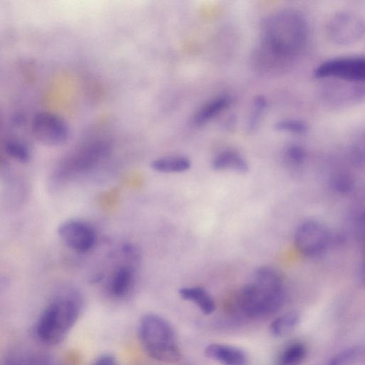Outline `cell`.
Instances as JSON below:
<instances>
[{"label": "cell", "mask_w": 365, "mask_h": 365, "mask_svg": "<svg viewBox=\"0 0 365 365\" xmlns=\"http://www.w3.org/2000/svg\"><path fill=\"white\" fill-rule=\"evenodd\" d=\"M309 36L306 18L299 11L284 9L262 23L257 66L266 71L284 68L304 50Z\"/></svg>", "instance_id": "6da1fadb"}, {"label": "cell", "mask_w": 365, "mask_h": 365, "mask_svg": "<svg viewBox=\"0 0 365 365\" xmlns=\"http://www.w3.org/2000/svg\"><path fill=\"white\" fill-rule=\"evenodd\" d=\"M283 303L281 279L276 271L267 267L257 269L254 282L245 286L240 295V306L250 317L273 314Z\"/></svg>", "instance_id": "7a4b0ae2"}, {"label": "cell", "mask_w": 365, "mask_h": 365, "mask_svg": "<svg viewBox=\"0 0 365 365\" xmlns=\"http://www.w3.org/2000/svg\"><path fill=\"white\" fill-rule=\"evenodd\" d=\"M81 312L79 299L74 295H60L41 313L36 324L38 339L47 345L61 342L76 322Z\"/></svg>", "instance_id": "3957f363"}, {"label": "cell", "mask_w": 365, "mask_h": 365, "mask_svg": "<svg viewBox=\"0 0 365 365\" xmlns=\"http://www.w3.org/2000/svg\"><path fill=\"white\" fill-rule=\"evenodd\" d=\"M138 336L145 352L153 359L175 363L181 358L175 331L163 317L155 314L144 315L138 327Z\"/></svg>", "instance_id": "277c9868"}, {"label": "cell", "mask_w": 365, "mask_h": 365, "mask_svg": "<svg viewBox=\"0 0 365 365\" xmlns=\"http://www.w3.org/2000/svg\"><path fill=\"white\" fill-rule=\"evenodd\" d=\"M327 38L337 45H350L364 35V20L359 14L343 10L334 14L326 24Z\"/></svg>", "instance_id": "5b68a950"}, {"label": "cell", "mask_w": 365, "mask_h": 365, "mask_svg": "<svg viewBox=\"0 0 365 365\" xmlns=\"http://www.w3.org/2000/svg\"><path fill=\"white\" fill-rule=\"evenodd\" d=\"M319 79H336L349 82H364L365 59L360 56H349L328 59L314 71Z\"/></svg>", "instance_id": "8992f818"}, {"label": "cell", "mask_w": 365, "mask_h": 365, "mask_svg": "<svg viewBox=\"0 0 365 365\" xmlns=\"http://www.w3.org/2000/svg\"><path fill=\"white\" fill-rule=\"evenodd\" d=\"M331 235L329 230L314 220H307L297 228L294 241L298 250L305 256L319 257L329 247Z\"/></svg>", "instance_id": "52a82bcc"}, {"label": "cell", "mask_w": 365, "mask_h": 365, "mask_svg": "<svg viewBox=\"0 0 365 365\" xmlns=\"http://www.w3.org/2000/svg\"><path fill=\"white\" fill-rule=\"evenodd\" d=\"M31 130L39 142L50 146L65 143L70 133L66 122L59 115L50 112L36 114L32 120Z\"/></svg>", "instance_id": "ba28073f"}, {"label": "cell", "mask_w": 365, "mask_h": 365, "mask_svg": "<svg viewBox=\"0 0 365 365\" xmlns=\"http://www.w3.org/2000/svg\"><path fill=\"white\" fill-rule=\"evenodd\" d=\"M58 235L68 247L81 252L92 249L96 241L92 227L81 220L63 222L58 228Z\"/></svg>", "instance_id": "9c48e42d"}, {"label": "cell", "mask_w": 365, "mask_h": 365, "mask_svg": "<svg viewBox=\"0 0 365 365\" xmlns=\"http://www.w3.org/2000/svg\"><path fill=\"white\" fill-rule=\"evenodd\" d=\"M336 81L324 84L322 88V97L329 104L343 106L359 103L364 99V82Z\"/></svg>", "instance_id": "30bf717a"}, {"label": "cell", "mask_w": 365, "mask_h": 365, "mask_svg": "<svg viewBox=\"0 0 365 365\" xmlns=\"http://www.w3.org/2000/svg\"><path fill=\"white\" fill-rule=\"evenodd\" d=\"M205 354L209 359L222 365H247V356L240 348L222 344H209L205 350Z\"/></svg>", "instance_id": "8fae6325"}, {"label": "cell", "mask_w": 365, "mask_h": 365, "mask_svg": "<svg viewBox=\"0 0 365 365\" xmlns=\"http://www.w3.org/2000/svg\"><path fill=\"white\" fill-rule=\"evenodd\" d=\"M231 96L227 94L217 96L203 104L194 114L192 122L195 125H202L217 117L232 103Z\"/></svg>", "instance_id": "7c38bea8"}, {"label": "cell", "mask_w": 365, "mask_h": 365, "mask_svg": "<svg viewBox=\"0 0 365 365\" xmlns=\"http://www.w3.org/2000/svg\"><path fill=\"white\" fill-rule=\"evenodd\" d=\"M215 170H233L240 173H245L248 165L245 158L237 151L225 150L218 153L212 160Z\"/></svg>", "instance_id": "4fadbf2b"}, {"label": "cell", "mask_w": 365, "mask_h": 365, "mask_svg": "<svg viewBox=\"0 0 365 365\" xmlns=\"http://www.w3.org/2000/svg\"><path fill=\"white\" fill-rule=\"evenodd\" d=\"M179 294L184 300L195 303L205 314L212 313L215 309V302L202 287H183Z\"/></svg>", "instance_id": "5bb4252c"}, {"label": "cell", "mask_w": 365, "mask_h": 365, "mask_svg": "<svg viewBox=\"0 0 365 365\" xmlns=\"http://www.w3.org/2000/svg\"><path fill=\"white\" fill-rule=\"evenodd\" d=\"M190 165V160L183 156L160 158L150 163L152 169L161 173H182L187 170Z\"/></svg>", "instance_id": "9a60e30c"}, {"label": "cell", "mask_w": 365, "mask_h": 365, "mask_svg": "<svg viewBox=\"0 0 365 365\" xmlns=\"http://www.w3.org/2000/svg\"><path fill=\"white\" fill-rule=\"evenodd\" d=\"M267 107V101L262 95L255 97L252 110L247 121L246 130L248 133L255 132L260 125Z\"/></svg>", "instance_id": "2e32d148"}, {"label": "cell", "mask_w": 365, "mask_h": 365, "mask_svg": "<svg viewBox=\"0 0 365 365\" xmlns=\"http://www.w3.org/2000/svg\"><path fill=\"white\" fill-rule=\"evenodd\" d=\"M299 316L297 312L292 311L277 317L270 324L273 335L283 336L292 331L298 324Z\"/></svg>", "instance_id": "e0dca14e"}, {"label": "cell", "mask_w": 365, "mask_h": 365, "mask_svg": "<svg viewBox=\"0 0 365 365\" xmlns=\"http://www.w3.org/2000/svg\"><path fill=\"white\" fill-rule=\"evenodd\" d=\"M132 282V272L128 267H121L114 274L111 284L110 292L116 297L125 295Z\"/></svg>", "instance_id": "ac0fdd59"}, {"label": "cell", "mask_w": 365, "mask_h": 365, "mask_svg": "<svg viewBox=\"0 0 365 365\" xmlns=\"http://www.w3.org/2000/svg\"><path fill=\"white\" fill-rule=\"evenodd\" d=\"M307 349L304 345L296 342L288 346L282 353L279 359L281 365H297L305 358Z\"/></svg>", "instance_id": "d6986e66"}, {"label": "cell", "mask_w": 365, "mask_h": 365, "mask_svg": "<svg viewBox=\"0 0 365 365\" xmlns=\"http://www.w3.org/2000/svg\"><path fill=\"white\" fill-rule=\"evenodd\" d=\"M274 128L280 132L302 135L307 132V123L301 119L284 118L274 124Z\"/></svg>", "instance_id": "ffe728a7"}, {"label": "cell", "mask_w": 365, "mask_h": 365, "mask_svg": "<svg viewBox=\"0 0 365 365\" xmlns=\"http://www.w3.org/2000/svg\"><path fill=\"white\" fill-rule=\"evenodd\" d=\"M362 354V348L352 346L346 348L331 357L324 365H349Z\"/></svg>", "instance_id": "44dd1931"}, {"label": "cell", "mask_w": 365, "mask_h": 365, "mask_svg": "<svg viewBox=\"0 0 365 365\" xmlns=\"http://www.w3.org/2000/svg\"><path fill=\"white\" fill-rule=\"evenodd\" d=\"M5 149L11 157L21 162L28 161L31 156L28 146L19 140H7L5 143Z\"/></svg>", "instance_id": "7402d4cb"}, {"label": "cell", "mask_w": 365, "mask_h": 365, "mask_svg": "<svg viewBox=\"0 0 365 365\" xmlns=\"http://www.w3.org/2000/svg\"><path fill=\"white\" fill-rule=\"evenodd\" d=\"M2 365H51L48 359L40 355L22 354L8 359Z\"/></svg>", "instance_id": "603a6c76"}, {"label": "cell", "mask_w": 365, "mask_h": 365, "mask_svg": "<svg viewBox=\"0 0 365 365\" xmlns=\"http://www.w3.org/2000/svg\"><path fill=\"white\" fill-rule=\"evenodd\" d=\"M331 185L334 191L341 194H348L354 189V180L350 174L340 173L333 177Z\"/></svg>", "instance_id": "cb8c5ba5"}, {"label": "cell", "mask_w": 365, "mask_h": 365, "mask_svg": "<svg viewBox=\"0 0 365 365\" xmlns=\"http://www.w3.org/2000/svg\"><path fill=\"white\" fill-rule=\"evenodd\" d=\"M287 158L295 164L303 163L307 158L305 149L297 144H291L286 149Z\"/></svg>", "instance_id": "d4e9b609"}, {"label": "cell", "mask_w": 365, "mask_h": 365, "mask_svg": "<svg viewBox=\"0 0 365 365\" xmlns=\"http://www.w3.org/2000/svg\"><path fill=\"white\" fill-rule=\"evenodd\" d=\"M92 365H118V364L113 355L103 354L96 359Z\"/></svg>", "instance_id": "484cf974"}, {"label": "cell", "mask_w": 365, "mask_h": 365, "mask_svg": "<svg viewBox=\"0 0 365 365\" xmlns=\"http://www.w3.org/2000/svg\"><path fill=\"white\" fill-rule=\"evenodd\" d=\"M351 158L356 164H361L364 162V149L361 145H355L351 151Z\"/></svg>", "instance_id": "4316f807"}, {"label": "cell", "mask_w": 365, "mask_h": 365, "mask_svg": "<svg viewBox=\"0 0 365 365\" xmlns=\"http://www.w3.org/2000/svg\"><path fill=\"white\" fill-rule=\"evenodd\" d=\"M6 282L3 279H0V289L5 287Z\"/></svg>", "instance_id": "83f0119b"}]
</instances>
